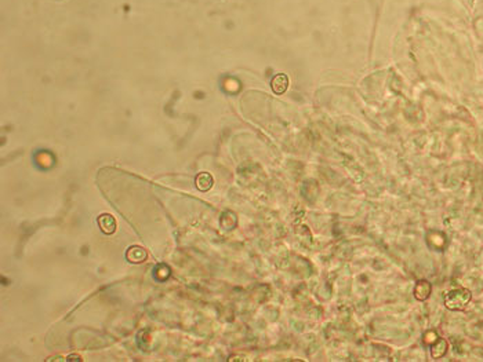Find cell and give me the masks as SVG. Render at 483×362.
<instances>
[{
    "instance_id": "obj_7",
    "label": "cell",
    "mask_w": 483,
    "mask_h": 362,
    "mask_svg": "<svg viewBox=\"0 0 483 362\" xmlns=\"http://www.w3.org/2000/svg\"><path fill=\"white\" fill-rule=\"evenodd\" d=\"M214 185V179H213V175L209 174V172H200L196 176V188L200 190V192H207L210 190Z\"/></svg>"
},
{
    "instance_id": "obj_4",
    "label": "cell",
    "mask_w": 483,
    "mask_h": 362,
    "mask_svg": "<svg viewBox=\"0 0 483 362\" xmlns=\"http://www.w3.org/2000/svg\"><path fill=\"white\" fill-rule=\"evenodd\" d=\"M148 258V252L145 248L138 245L130 246L126 252V259L132 263H141V262L147 261Z\"/></svg>"
},
{
    "instance_id": "obj_5",
    "label": "cell",
    "mask_w": 483,
    "mask_h": 362,
    "mask_svg": "<svg viewBox=\"0 0 483 362\" xmlns=\"http://www.w3.org/2000/svg\"><path fill=\"white\" fill-rule=\"evenodd\" d=\"M431 290H432L431 284L428 283L427 280H421V281H418V283L416 284V288H414V296H416V299L420 300V302H424V300H427V299L429 297Z\"/></svg>"
},
{
    "instance_id": "obj_2",
    "label": "cell",
    "mask_w": 483,
    "mask_h": 362,
    "mask_svg": "<svg viewBox=\"0 0 483 362\" xmlns=\"http://www.w3.org/2000/svg\"><path fill=\"white\" fill-rule=\"evenodd\" d=\"M289 84H290V80H289V76L285 73H278L271 80L272 91L276 95L285 94L287 88H289Z\"/></svg>"
},
{
    "instance_id": "obj_1",
    "label": "cell",
    "mask_w": 483,
    "mask_h": 362,
    "mask_svg": "<svg viewBox=\"0 0 483 362\" xmlns=\"http://www.w3.org/2000/svg\"><path fill=\"white\" fill-rule=\"evenodd\" d=\"M472 293L467 288H454L445 296V306L452 312H461L471 302Z\"/></svg>"
},
{
    "instance_id": "obj_3",
    "label": "cell",
    "mask_w": 483,
    "mask_h": 362,
    "mask_svg": "<svg viewBox=\"0 0 483 362\" xmlns=\"http://www.w3.org/2000/svg\"><path fill=\"white\" fill-rule=\"evenodd\" d=\"M97 222H98L100 229H101L103 233H105V234L110 236V234H113V233L116 232L117 223H116V219H115L113 215H110V214H103V215L98 217V220H97Z\"/></svg>"
},
{
    "instance_id": "obj_6",
    "label": "cell",
    "mask_w": 483,
    "mask_h": 362,
    "mask_svg": "<svg viewBox=\"0 0 483 362\" xmlns=\"http://www.w3.org/2000/svg\"><path fill=\"white\" fill-rule=\"evenodd\" d=\"M447 348H449V344L445 339H440L438 338L436 340L431 343V355L432 358L438 360V358H442L443 355L447 353Z\"/></svg>"
}]
</instances>
